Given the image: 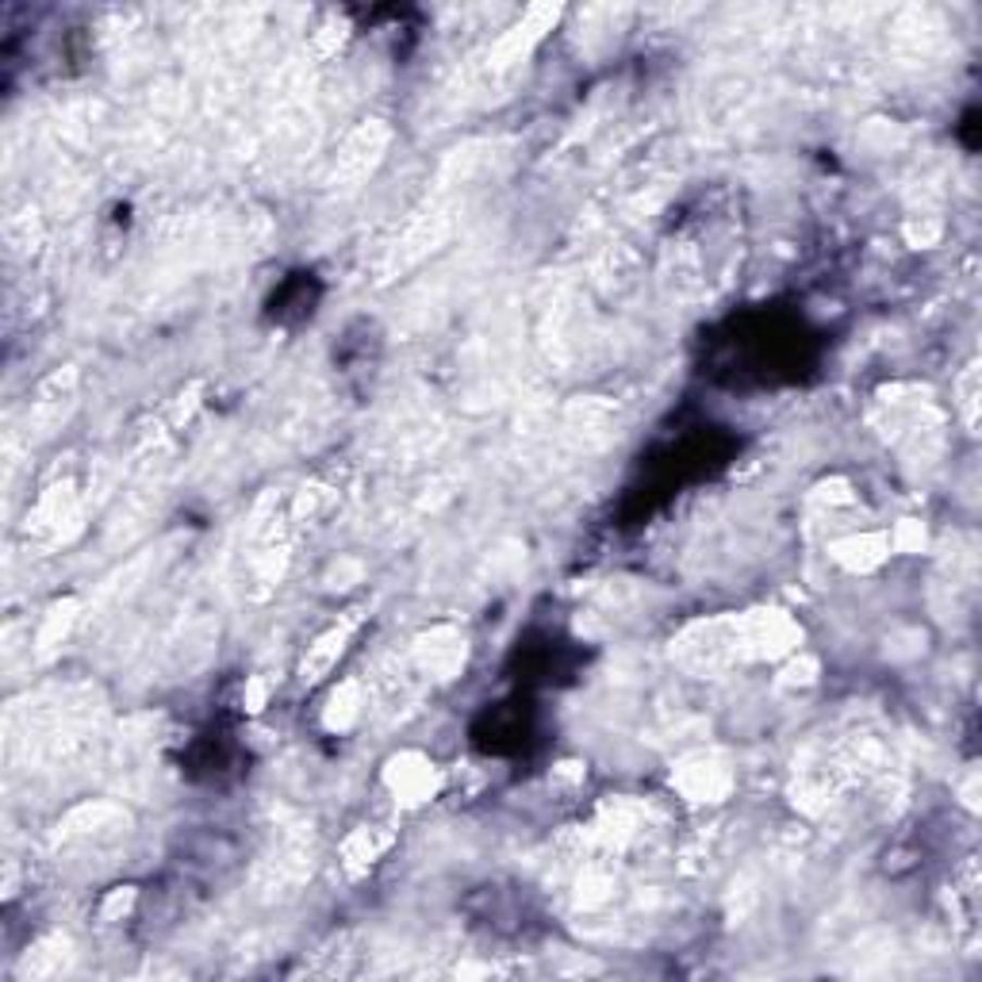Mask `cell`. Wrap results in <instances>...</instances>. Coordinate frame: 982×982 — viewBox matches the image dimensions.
<instances>
[{
  "instance_id": "cell-14",
  "label": "cell",
  "mask_w": 982,
  "mask_h": 982,
  "mask_svg": "<svg viewBox=\"0 0 982 982\" xmlns=\"http://www.w3.org/2000/svg\"><path fill=\"white\" fill-rule=\"evenodd\" d=\"M130 906H135V891H130V886H120V891H112L104 898V906H100V918H104V921H120Z\"/></svg>"
},
{
  "instance_id": "cell-8",
  "label": "cell",
  "mask_w": 982,
  "mask_h": 982,
  "mask_svg": "<svg viewBox=\"0 0 982 982\" xmlns=\"http://www.w3.org/2000/svg\"><path fill=\"white\" fill-rule=\"evenodd\" d=\"M361 718V687L353 680L338 683L331 698H326V710H323V725L331 733H346L349 725Z\"/></svg>"
},
{
  "instance_id": "cell-3",
  "label": "cell",
  "mask_w": 982,
  "mask_h": 982,
  "mask_svg": "<svg viewBox=\"0 0 982 982\" xmlns=\"http://www.w3.org/2000/svg\"><path fill=\"white\" fill-rule=\"evenodd\" d=\"M675 787L691 798V803H722L733 787V775L725 763H718L714 756H691L675 771Z\"/></svg>"
},
{
  "instance_id": "cell-13",
  "label": "cell",
  "mask_w": 982,
  "mask_h": 982,
  "mask_svg": "<svg viewBox=\"0 0 982 982\" xmlns=\"http://www.w3.org/2000/svg\"><path fill=\"white\" fill-rule=\"evenodd\" d=\"M906 238H909V246H933L936 238H941V223L929 220V215H921V220H909L906 223Z\"/></svg>"
},
{
  "instance_id": "cell-12",
  "label": "cell",
  "mask_w": 982,
  "mask_h": 982,
  "mask_svg": "<svg viewBox=\"0 0 982 982\" xmlns=\"http://www.w3.org/2000/svg\"><path fill=\"white\" fill-rule=\"evenodd\" d=\"M813 680H818V660L813 657H795L780 675L783 687H806V683H813Z\"/></svg>"
},
{
  "instance_id": "cell-6",
  "label": "cell",
  "mask_w": 982,
  "mask_h": 982,
  "mask_svg": "<svg viewBox=\"0 0 982 982\" xmlns=\"http://www.w3.org/2000/svg\"><path fill=\"white\" fill-rule=\"evenodd\" d=\"M349 634H353V618H349V622H341V625H334V630H326V634L319 637L315 645H311L308 657H303V664H300L303 683L323 680V675L331 672L334 664H338V657L346 652Z\"/></svg>"
},
{
  "instance_id": "cell-15",
  "label": "cell",
  "mask_w": 982,
  "mask_h": 982,
  "mask_svg": "<svg viewBox=\"0 0 982 982\" xmlns=\"http://www.w3.org/2000/svg\"><path fill=\"white\" fill-rule=\"evenodd\" d=\"M818 499H825V504H853V492H848L845 480H825L818 487Z\"/></svg>"
},
{
  "instance_id": "cell-16",
  "label": "cell",
  "mask_w": 982,
  "mask_h": 982,
  "mask_svg": "<svg viewBox=\"0 0 982 982\" xmlns=\"http://www.w3.org/2000/svg\"><path fill=\"white\" fill-rule=\"evenodd\" d=\"M265 698H269V687L261 680H250L246 683V691H243V703H246V710H253V714H258V710H265Z\"/></svg>"
},
{
  "instance_id": "cell-5",
  "label": "cell",
  "mask_w": 982,
  "mask_h": 982,
  "mask_svg": "<svg viewBox=\"0 0 982 982\" xmlns=\"http://www.w3.org/2000/svg\"><path fill=\"white\" fill-rule=\"evenodd\" d=\"M891 552V537L883 534H853L833 542V560L848 572H875Z\"/></svg>"
},
{
  "instance_id": "cell-4",
  "label": "cell",
  "mask_w": 982,
  "mask_h": 982,
  "mask_svg": "<svg viewBox=\"0 0 982 982\" xmlns=\"http://www.w3.org/2000/svg\"><path fill=\"white\" fill-rule=\"evenodd\" d=\"M414 652H419V664L431 675H442V680H449V675H457L464 668V637L457 634L453 625H438V630L423 634Z\"/></svg>"
},
{
  "instance_id": "cell-2",
  "label": "cell",
  "mask_w": 982,
  "mask_h": 982,
  "mask_svg": "<svg viewBox=\"0 0 982 982\" xmlns=\"http://www.w3.org/2000/svg\"><path fill=\"white\" fill-rule=\"evenodd\" d=\"M384 783H388V791L403 806H423L438 795L442 775L423 753H399V756H391L388 768H384Z\"/></svg>"
},
{
  "instance_id": "cell-10",
  "label": "cell",
  "mask_w": 982,
  "mask_h": 982,
  "mask_svg": "<svg viewBox=\"0 0 982 982\" xmlns=\"http://www.w3.org/2000/svg\"><path fill=\"white\" fill-rule=\"evenodd\" d=\"M74 614H77V599H62L50 607L47 622H42L39 630V649L50 652L54 645H62V637L70 634V625H74Z\"/></svg>"
},
{
  "instance_id": "cell-11",
  "label": "cell",
  "mask_w": 982,
  "mask_h": 982,
  "mask_svg": "<svg viewBox=\"0 0 982 982\" xmlns=\"http://www.w3.org/2000/svg\"><path fill=\"white\" fill-rule=\"evenodd\" d=\"M925 542H929L925 526H921V522H913V519L898 522V526H894V534H891V549L894 552H921V549H925Z\"/></svg>"
},
{
  "instance_id": "cell-7",
  "label": "cell",
  "mask_w": 982,
  "mask_h": 982,
  "mask_svg": "<svg viewBox=\"0 0 982 982\" xmlns=\"http://www.w3.org/2000/svg\"><path fill=\"white\" fill-rule=\"evenodd\" d=\"M384 138L388 135H384L381 127H361L358 135L346 142V150H341L338 170L346 173V177H361L365 170H373V162L381 158V150H384Z\"/></svg>"
},
{
  "instance_id": "cell-1",
  "label": "cell",
  "mask_w": 982,
  "mask_h": 982,
  "mask_svg": "<svg viewBox=\"0 0 982 982\" xmlns=\"http://www.w3.org/2000/svg\"><path fill=\"white\" fill-rule=\"evenodd\" d=\"M803 642V630L783 610H753L733 625V649L748 657H787Z\"/></svg>"
},
{
  "instance_id": "cell-9",
  "label": "cell",
  "mask_w": 982,
  "mask_h": 982,
  "mask_svg": "<svg viewBox=\"0 0 982 982\" xmlns=\"http://www.w3.org/2000/svg\"><path fill=\"white\" fill-rule=\"evenodd\" d=\"M388 836H376V829H353V833L341 841V863H346L353 875L369 871L376 863V856L384 853Z\"/></svg>"
}]
</instances>
